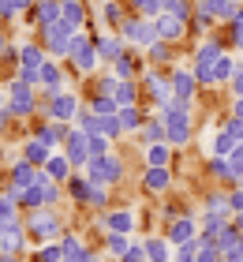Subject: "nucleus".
<instances>
[{
	"label": "nucleus",
	"instance_id": "1",
	"mask_svg": "<svg viewBox=\"0 0 243 262\" xmlns=\"http://www.w3.org/2000/svg\"><path fill=\"white\" fill-rule=\"evenodd\" d=\"M90 180L94 184H113V180H120V161L116 158H90Z\"/></svg>",
	"mask_w": 243,
	"mask_h": 262
},
{
	"label": "nucleus",
	"instance_id": "2",
	"mask_svg": "<svg viewBox=\"0 0 243 262\" xmlns=\"http://www.w3.org/2000/svg\"><path fill=\"white\" fill-rule=\"evenodd\" d=\"M27 229L38 236V240H53V236L60 232V221L53 217V213H45V210H34L30 221H27Z\"/></svg>",
	"mask_w": 243,
	"mask_h": 262
},
{
	"label": "nucleus",
	"instance_id": "3",
	"mask_svg": "<svg viewBox=\"0 0 243 262\" xmlns=\"http://www.w3.org/2000/svg\"><path fill=\"white\" fill-rule=\"evenodd\" d=\"M30 82H11V90H8V101H11V113H19V116H27L30 109H34V98H30Z\"/></svg>",
	"mask_w": 243,
	"mask_h": 262
},
{
	"label": "nucleus",
	"instance_id": "4",
	"mask_svg": "<svg viewBox=\"0 0 243 262\" xmlns=\"http://www.w3.org/2000/svg\"><path fill=\"white\" fill-rule=\"evenodd\" d=\"M68 158H71V165H82L90 158V135L86 131H68Z\"/></svg>",
	"mask_w": 243,
	"mask_h": 262
},
{
	"label": "nucleus",
	"instance_id": "5",
	"mask_svg": "<svg viewBox=\"0 0 243 262\" xmlns=\"http://www.w3.org/2000/svg\"><path fill=\"white\" fill-rule=\"evenodd\" d=\"M38 176H41V169L34 161H27L23 158L15 169H11V187H15V191H23V187H30V184H38Z\"/></svg>",
	"mask_w": 243,
	"mask_h": 262
},
{
	"label": "nucleus",
	"instance_id": "6",
	"mask_svg": "<svg viewBox=\"0 0 243 262\" xmlns=\"http://www.w3.org/2000/svg\"><path fill=\"white\" fill-rule=\"evenodd\" d=\"M0 251H8V255H19L23 251V225L19 221H11L4 232H0Z\"/></svg>",
	"mask_w": 243,
	"mask_h": 262
},
{
	"label": "nucleus",
	"instance_id": "7",
	"mask_svg": "<svg viewBox=\"0 0 243 262\" xmlns=\"http://www.w3.org/2000/svg\"><path fill=\"white\" fill-rule=\"evenodd\" d=\"M49 180H68V169H71V158L68 154H49V161L41 165Z\"/></svg>",
	"mask_w": 243,
	"mask_h": 262
},
{
	"label": "nucleus",
	"instance_id": "8",
	"mask_svg": "<svg viewBox=\"0 0 243 262\" xmlns=\"http://www.w3.org/2000/svg\"><path fill=\"white\" fill-rule=\"evenodd\" d=\"M15 206H19V191H15V187H8V191L0 195V232L15 221Z\"/></svg>",
	"mask_w": 243,
	"mask_h": 262
},
{
	"label": "nucleus",
	"instance_id": "9",
	"mask_svg": "<svg viewBox=\"0 0 243 262\" xmlns=\"http://www.w3.org/2000/svg\"><path fill=\"white\" fill-rule=\"evenodd\" d=\"M187 131H191L187 113L172 109V113H168V139H172V142H187Z\"/></svg>",
	"mask_w": 243,
	"mask_h": 262
},
{
	"label": "nucleus",
	"instance_id": "10",
	"mask_svg": "<svg viewBox=\"0 0 243 262\" xmlns=\"http://www.w3.org/2000/svg\"><path fill=\"white\" fill-rule=\"evenodd\" d=\"M49 150H53V146H49V142H41V139H30L27 146H23V154H27V161H34L38 169H41V165L49 161Z\"/></svg>",
	"mask_w": 243,
	"mask_h": 262
},
{
	"label": "nucleus",
	"instance_id": "11",
	"mask_svg": "<svg viewBox=\"0 0 243 262\" xmlns=\"http://www.w3.org/2000/svg\"><path fill=\"white\" fill-rule=\"evenodd\" d=\"M165 187H168L165 165H150V172H146V191H165Z\"/></svg>",
	"mask_w": 243,
	"mask_h": 262
},
{
	"label": "nucleus",
	"instance_id": "12",
	"mask_svg": "<svg viewBox=\"0 0 243 262\" xmlns=\"http://www.w3.org/2000/svg\"><path fill=\"white\" fill-rule=\"evenodd\" d=\"M105 229H108V232H131V213H127V210L108 213V217H105Z\"/></svg>",
	"mask_w": 243,
	"mask_h": 262
},
{
	"label": "nucleus",
	"instance_id": "13",
	"mask_svg": "<svg viewBox=\"0 0 243 262\" xmlns=\"http://www.w3.org/2000/svg\"><path fill=\"white\" fill-rule=\"evenodd\" d=\"M71 116H75V98H56L53 101V120H71Z\"/></svg>",
	"mask_w": 243,
	"mask_h": 262
},
{
	"label": "nucleus",
	"instance_id": "14",
	"mask_svg": "<svg viewBox=\"0 0 243 262\" xmlns=\"http://www.w3.org/2000/svg\"><path fill=\"white\" fill-rule=\"evenodd\" d=\"M168 240H176V244L194 240V221H191V217H187V221H176V225H172V232H168Z\"/></svg>",
	"mask_w": 243,
	"mask_h": 262
},
{
	"label": "nucleus",
	"instance_id": "15",
	"mask_svg": "<svg viewBox=\"0 0 243 262\" xmlns=\"http://www.w3.org/2000/svg\"><path fill=\"white\" fill-rule=\"evenodd\" d=\"M146 255H150V262H168V247H165V240H146Z\"/></svg>",
	"mask_w": 243,
	"mask_h": 262
},
{
	"label": "nucleus",
	"instance_id": "16",
	"mask_svg": "<svg viewBox=\"0 0 243 262\" xmlns=\"http://www.w3.org/2000/svg\"><path fill=\"white\" fill-rule=\"evenodd\" d=\"M146 158H150V165H165L168 161V146L165 142H150V154H146Z\"/></svg>",
	"mask_w": 243,
	"mask_h": 262
},
{
	"label": "nucleus",
	"instance_id": "17",
	"mask_svg": "<svg viewBox=\"0 0 243 262\" xmlns=\"http://www.w3.org/2000/svg\"><path fill=\"white\" fill-rule=\"evenodd\" d=\"M105 150H108V139L101 135V131H94V135H90V158H101Z\"/></svg>",
	"mask_w": 243,
	"mask_h": 262
},
{
	"label": "nucleus",
	"instance_id": "18",
	"mask_svg": "<svg viewBox=\"0 0 243 262\" xmlns=\"http://www.w3.org/2000/svg\"><path fill=\"white\" fill-rule=\"evenodd\" d=\"M194 258H198V244H194V240H187V244L176 251V262H194Z\"/></svg>",
	"mask_w": 243,
	"mask_h": 262
},
{
	"label": "nucleus",
	"instance_id": "19",
	"mask_svg": "<svg viewBox=\"0 0 243 262\" xmlns=\"http://www.w3.org/2000/svg\"><path fill=\"white\" fill-rule=\"evenodd\" d=\"M38 262H64V247H41Z\"/></svg>",
	"mask_w": 243,
	"mask_h": 262
},
{
	"label": "nucleus",
	"instance_id": "20",
	"mask_svg": "<svg viewBox=\"0 0 243 262\" xmlns=\"http://www.w3.org/2000/svg\"><path fill=\"white\" fill-rule=\"evenodd\" d=\"M120 127H139V113L131 109V105H127V109H120Z\"/></svg>",
	"mask_w": 243,
	"mask_h": 262
},
{
	"label": "nucleus",
	"instance_id": "21",
	"mask_svg": "<svg viewBox=\"0 0 243 262\" xmlns=\"http://www.w3.org/2000/svg\"><path fill=\"white\" fill-rule=\"evenodd\" d=\"M232 142H236L232 135H217V142H213V150H217V154H221V158H225V154L232 150Z\"/></svg>",
	"mask_w": 243,
	"mask_h": 262
},
{
	"label": "nucleus",
	"instance_id": "22",
	"mask_svg": "<svg viewBox=\"0 0 243 262\" xmlns=\"http://www.w3.org/2000/svg\"><path fill=\"white\" fill-rule=\"evenodd\" d=\"M38 139L49 142V146H56V142H60V131H56V127H41V131H38Z\"/></svg>",
	"mask_w": 243,
	"mask_h": 262
},
{
	"label": "nucleus",
	"instance_id": "23",
	"mask_svg": "<svg viewBox=\"0 0 243 262\" xmlns=\"http://www.w3.org/2000/svg\"><path fill=\"white\" fill-rule=\"evenodd\" d=\"M176 90H180V94H191V90H194L191 75H176Z\"/></svg>",
	"mask_w": 243,
	"mask_h": 262
},
{
	"label": "nucleus",
	"instance_id": "24",
	"mask_svg": "<svg viewBox=\"0 0 243 262\" xmlns=\"http://www.w3.org/2000/svg\"><path fill=\"white\" fill-rule=\"evenodd\" d=\"M41 79L49 82V86L56 90V82H60V75H56V68H41Z\"/></svg>",
	"mask_w": 243,
	"mask_h": 262
},
{
	"label": "nucleus",
	"instance_id": "25",
	"mask_svg": "<svg viewBox=\"0 0 243 262\" xmlns=\"http://www.w3.org/2000/svg\"><path fill=\"white\" fill-rule=\"evenodd\" d=\"M228 206H232V210H243V191H236L232 199H228Z\"/></svg>",
	"mask_w": 243,
	"mask_h": 262
},
{
	"label": "nucleus",
	"instance_id": "26",
	"mask_svg": "<svg viewBox=\"0 0 243 262\" xmlns=\"http://www.w3.org/2000/svg\"><path fill=\"white\" fill-rule=\"evenodd\" d=\"M142 258V251H124V262H139Z\"/></svg>",
	"mask_w": 243,
	"mask_h": 262
},
{
	"label": "nucleus",
	"instance_id": "27",
	"mask_svg": "<svg viewBox=\"0 0 243 262\" xmlns=\"http://www.w3.org/2000/svg\"><path fill=\"white\" fill-rule=\"evenodd\" d=\"M4 120H8V109H0V135H4Z\"/></svg>",
	"mask_w": 243,
	"mask_h": 262
},
{
	"label": "nucleus",
	"instance_id": "28",
	"mask_svg": "<svg viewBox=\"0 0 243 262\" xmlns=\"http://www.w3.org/2000/svg\"><path fill=\"white\" fill-rule=\"evenodd\" d=\"M0 262H15V255H8V251H0Z\"/></svg>",
	"mask_w": 243,
	"mask_h": 262
},
{
	"label": "nucleus",
	"instance_id": "29",
	"mask_svg": "<svg viewBox=\"0 0 243 262\" xmlns=\"http://www.w3.org/2000/svg\"><path fill=\"white\" fill-rule=\"evenodd\" d=\"M236 116H239V120H243V98H239V105H236Z\"/></svg>",
	"mask_w": 243,
	"mask_h": 262
},
{
	"label": "nucleus",
	"instance_id": "30",
	"mask_svg": "<svg viewBox=\"0 0 243 262\" xmlns=\"http://www.w3.org/2000/svg\"><path fill=\"white\" fill-rule=\"evenodd\" d=\"M236 90H239V94H243V75H236Z\"/></svg>",
	"mask_w": 243,
	"mask_h": 262
}]
</instances>
